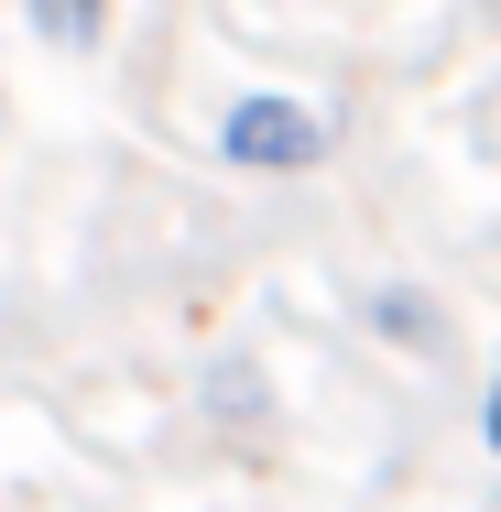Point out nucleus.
<instances>
[{"mask_svg": "<svg viewBox=\"0 0 501 512\" xmlns=\"http://www.w3.org/2000/svg\"><path fill=\"white\" fill-rule=\"evenodd\" d=\"M327 153H338V131L305 99H284V88H251L218 120V164H240V175H316Z\"/></svg>", "mask_w": 501, "mask_h": 512, "instance_id": "nucleus-1", "label": "nucleus"}, {"mask_svg": "<svg viewBox=\"0 0 501 512\" xmlns=\"http://www.w3.org/2000/svg\"><path fill=\"white\" fill-rule=\"evenodd\" d=\"M22 22H33V44H55V55H88L109 33V0H22Z\"/></svg>", "mask_w": 501, "mask_h": 512, "instance_id": "nucleus-2", "label": "nucleus"}, {"mask_svg": "<svg viewBox=\"0 0 501 512\" xmlns=\"http://www.w3.org/2000/svg\"><path fill=\"white\" fill-rule=\"evenodd\" d=\"M371 327H382V338H414V349L436 338V316H425V295H382V306H371Z\"/></svg>", "mask_w": 501, "mask_h": 512, "instance_id": "nucleus-3", "label": "nucleus"}, {"mask_svg": "<svg viewBox=\"0 0 501 512\" xmlns=\"http://www.w3.org/2000/svg\"><path fill=\"white\" fill-rule=\"evenodd\" d=\"M480 447L501 458V371H491V393H480Z\"/></svg>", "mask_w": 501, "mask_h": 512, "instance_id": "nucleus-4", "label": "nucleus"}]
</instances>
